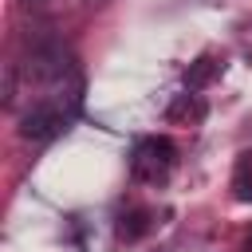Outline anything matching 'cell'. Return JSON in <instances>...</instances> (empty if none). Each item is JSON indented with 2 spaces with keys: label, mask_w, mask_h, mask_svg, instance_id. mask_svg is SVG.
I'll return each instance as SVG.
<instances>
[{
  "label": "cell",
  "mask_w": 252,
  "mask_h": 252,
  "mask_svg": "<svg viewBox=\"0 0 252 252\" xmlns=\"http://www.w3.org/2000/svg\"><path fill=\"white\" fill-rule=\"evenodd\" d=\"M75 114L71 110H63L59 102H47V98H39L32 110H24L20 114V138L24 142H51L55 134H63L67 130V122H71Z\"/></svg>",
  "instance_id": "obj_1"
},
{
  "label": "cell",
  "mask_w": 252,
  "mask_h": 252,
  "mask_svg": "<svg viewBox=\"0 0 252 252\" xmlns=\"http://www.w3.org/2000/svg\"><path fill=\"white\" fill-rule=\"evenodd\" d=\"M173 154H177V150H173L169 138H142L138 150H134L130 169H134L138 181H161V177L169 173V165H173Z\"/></svg>",
  "instance_id": "obj_2"
},
{
  "label": "cell",
  "mask_w": 252,
  "mask_h": 252,
  "mask_svg": "<svg viewBox=\"0 0 252 252\" xmlns=\"http://www.w3.org/2000/svg\"><path fill=\"white\" fill-rule=\"evenodd\" d=\"M28 4H43V0H28Z\"/></svg>",
  "instance_id": "obj_6"
},
{
  "label": "cell",
  "mask_w": 252,
  "mask_h": 252,
  "mask_svg": "<svg viewBox=\"0 0 252 252\" xmlns=\"http://www.w3.org/2000/svg\"><path fill=\"white\" fill-rule=\"evenodd\" d=\"M12 102H16V63L4 67V106H12Z\"/></svg>",
  "instance_id": "obj_5"
},
{
  "label": "cell",
  "mask_w": 252,
  "mask_h": 252,
  "mask_svg": "<svg viewBox=\"0 0 252 252\" xmlns=\"http://www.w3.org/2000/svg\"><path fill=\"white\" fill-rule=\"evenodd\" d=\"M217 71H220V63H217L213 55H201V59H197V63L185 71V87H189V91H197V87H205V83H209Z\"/></svg>",
  "instance_id": "obj_3"
},
{
  "label": "cell",
  "mask_w": 252,
  "mask_h": 252,
  "mask_svg": "<svg viewBox=\"0 0 252 252\" xmlns=\"http://www.w3.org/2000/svg\"><path fill=\"white\" fill-rule=\"evenodd\" d=\"M232 189H236V201H252V173H248V158H240L236 177H232Z\"/></svg>",
  "instance_id": "obj_4"
}]
</instances>
